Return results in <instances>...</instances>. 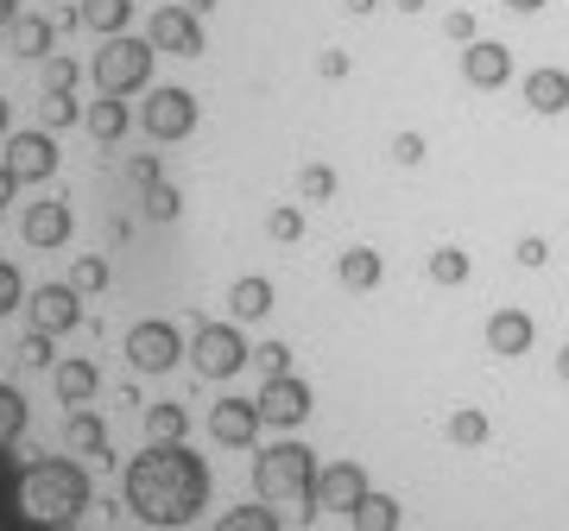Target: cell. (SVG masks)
Masks as SVG:
<instances>
[{
	"instance_id": "6da1fadb",
	"label": "cell",
	"mask_w": 569,
	"mask_h": 531,
	"mask_svg": "<svg viewBox=\"0 0 569 531\" xmlns=\"http://www.w3.org/2000/svg\"><path fill=\"white\" fill-rule=\"evenodd\" d=\"M127 507L146 525H190L209 507V469L203 455H190L183 443H152L146 455L127 462Z\"/></svg>"
},
{
	"instance_id": "7a4b0ae2",
	"label": "cell",
	"mask_w": 569,
	"mask_h": 531,
	"mask_svg": "<svg viewBox=\"0 0 569 531\" xmlns=\"http://www.w3.org/2000/svg\"><path fill=\"white\" fill-rule=\"evenodd\" d=\"M89 493H96V488H89L82 462H70V455H44V462H32V469L20 474L13 500H20V512L32 519V525L63 531L82 507H89Z\"/></svg>"
},
{
	"instance_id": "3957f363",
	"label": "cell",
	"mask_w": 569,
	"mask_h": 531,
	"mask_svg": "<svg viewBox=\"0 0 569 531\" xmlns=\"http://www.w3.org/2000/svg\"><path fill=\"white\" fill-rule=\"evenodd\" d=\"M310 488H317V455L305 443H272L253 455V493L266 507H298V519H317Z\"/></svg>"
},
{
	"instance_id": "277c9868",
	"label": "cell",
	"mask_w": 569,
	"mask_h": 531,
	"mask_svg": "<svg viewBox=\"0 0 569 531\" xmlns=\"http://www.w3.org/2000/svg\"><path fill=\"white\" fill-rule=\"evenodd\" d=\"M152 39H133V32H121V39H108L102 51H96V82H102V96H140V89H152Z\"/></svg>"
},
{
	"instance_id": "5b68a950",
	"label": "cell",
	"mask_w": 569,
	"mask_h": 531,
	"mask_svg": "<svg viewBox=\"0 0 569 531\" xmlns=\"http://www.w3.org/2000/svg\"><path fill=\"white\" fill-rule=\"evenodd\" d=\"M190 361H197L203 380H234V373L253 361V348H247V335L234 323H203L197 342H190Z\"/></svg>"
},
{
	"instance_id": "8992f818",
	"label": "cell",
	"mask_w": 569,
	"mask_h": 531,
	"mask_svg": "<svg viewBox=\"0 0 569 531\" xmlns=\"http://www.w3.org/2000/svg\"><path fill=\"white\" fill-rule=\"evenodd\" d=\"M140 127L152 133V140H190V133H197V96H190V89H178V82L146 89Z\"/></svg>"
},
{
	"instance_id": "52a82bcc",
	"label": "cell",
	"mask_w": 569,
	"mask_h": 531,
	"mask_svg": "<svg viewBox=\"0 0 569 531\" xmlns=\"http://www.w3.org/2000/svg\"><path fill=\"white\" fill-rule=\"evenodd\" d=\"M183 354H190V348H183L178 323H164V317H146V323L127 329V361L140 373H171Z\"/></svg>"
},
{
	"instance_id": "ba28073f",
	"label": "cell",
	"mask_w": 569,
	"mask_h": 531,
	"mask_svg": "<svg viewBox=\"0 0 569 531\" xmlns=\"http://www.w3.org/2000/svg\"><path fill=\"white\" fill-rule=\"evenodd\" d=\"M367 493H373V488H367V469H361V462H329V469H317L310 507H317V512H323V507H329V512H355Z\"/></svg>"
},
{
	"instance_id": "9c48e42d",
	"label": "cell",
	"mask_w": 569,
	"mask_h": 531,
	"mask_svg": "<svg viewBox=\"0 0 569 531\" xmlns=\"http://www.w3.org/2000/svg\"><path fill=\"white\" fill-rule=\"evenodd\" d=\"M146 39H152V51H171V58H203V20L190 7H159Z\"/></svg>"
},
{
	"instance_id": "30bf717a",
	"label": "cell",
	"mask_w": 569,
	"mask_h": 531,
	"mask_svg": "<svg viewBox=\"0 0 569 531\" xmlns=\"http://www.w3.org/2000/svg\"><path fill=\"white\" fill-rule=\"evenodd\" d=\"M253 405H260V418H266V424L298 430V424L310 418V387L298 380V373H272V380L260 387V399H253Z\"/></svg>"
},
{
	"instance_id": "8fae6325",
	"label": "cell",
	"mask_w": 569,
	"mask_h": 531,
	"mask_svg": "<svg viewBox=\"0 0 569 531\" xmlns=\"http://www.w3.org/2000/svg\"><path fill=\"white\" fill-rule=\"evenodd\" d=\"M7 171H13V178H20V184H44V178H51V171H58V140H51V133H7Z\"/></svg>"
},
{
	"instance_id": "7c38bea8",
	"label": "cell",
	"mask_w": 569,
	"mask_h": 531,
	"mask_svg": "<svg viewBox=\"0 0 569 531\" xmlns=\"http://www.w3.org/2000/svg\"><path fill=\"white\" fill-rule=\"evenodd\" d=\"M481 342H488V354H500V361H519V354H531V342H538V323H531L519 304H500L488 317V329H481Z\"/></svg>"
},
{
	"instance_id": "4fadbf2b",
	"label": "cell",
	"mask_w": 569,
	"mask_h": 531,
	"mask_svg": "<svg viewBox=\"0 0 569 531\" xmlns=\"http://www.w3.org/2000/svg\"><path fill=\"white\" fill-rule=\"evenodd\" d=\"M26 310H32V329L63 335V329L82 323V291L77 285H39L32 298H26Z\"/></svg>"
},
{
	"instance_id": "5bb4252c",
	"label": "cell",
	"mask_w": 569,
	"mask_h": 531,
	"mask_svg": "<svg viewBox=\"0 0 569 531\" xmlns=\"http://www.w3.org/2000/svg\"><path fill=\"white\" fill-rule=\"evenodd\" d=\"M519 96H526L531 114L557 121V114H569V70H563V63H538V70H526Z\"/></svg>"
},
{
	"instance_id": "9a60e30c",
	"label": "cell",
	"mask_w": 569,
	"mask_h": 531,
	"mask_svg": "<svg viewBox=\"0 0 569 531\" xmlns=\"http://www.w3.org/2000/svg\"><path fill=\"white\" fill-rule=\"evenodd\" d=\"M462 82L468 89H500V82H512V51L500 39L462 44Z\"/></svg>"
},
{
	"instance_id": "2e32d148",
	"label": "cell",
	"mask_w": 569,
	"mask_h": 531,
	"mask_svg": "<svg viewBox=\"0 0 569 531\" xmlns=\"http://www.w3.org/2000/svg\"><path fill=\"white\" fill-rule=\"evenodd\" d=\"M260 405H253V399H222V405L209 411V437H216V443H228V450H247V443H253V437H260Z\"/></svg>"
},
{
	"instance_id": "e0dca14e",
	"label": "cell",
	"mask_w": 569,
	"mask_h": 531,
	"mask_svg": "<svg viewBox=\"0 0 569 531\" xmlns=\"http://www.w3.org/2000/svg\"><path fill=\"white\" fill-rule=\"evenodd\" d=\"M20 228H26V241L32 247H63L70 241V228H77V216H70V203H32Z\"/></svg>"
},
{
	"instance_id": "ac0fdd59",
	"label": "cell",
	"mask_w": 569,
	"mask_h": 531,
	"mask_svg": "<svg viewBox=\"0 0 569 531\" xmlns=\"http://www.w3.org/2000/svg\"><path fill=\"white\" fill-rule=\"evenodd\" d=\"M336 279H342L348 291H380V279H387V260H380L373 247H348L342 260H336Z\"/></svg>"
},
{
	"instance_id": "d6986e66",
	"label": "cell",
	"mask_w": 569,
	"mask_h": 531,
	"mask_svg": "<svg viewBox=\"0 0 569 531\" xmlns=\"http://www.w3.org/2000/svg\"><path fill=\"white\" fill-rule=\"evenodd\" d=\"M228 310H234V323H260L266 310H272V279H260V272L234 279L228 285Z\"/></svg>"
},
{
	"instance_id": "ffe728a7",
	"label": "cell",
	"mask_w": 569,
	"mask_h": 531,
	"mask_svg": "<svg viewBox=\"0 0 569 531\" xmlns=\"http://www.w3.org/2000/svg\"><path fill=\"white\" fill-rule=\"evenodd\" d=\"M51 380H58V399L63 405H89V399H96V387H102V373H96V361H58V368H51Z\"/></svg>"
},
{
	"instance_id": "44dd1931",
	"label": "cell",
	"mask_w": 569,
	"mask_h": 531,
	"mask_svg": "<svg viewBox=\"0 0 569 531\" xmlns=\"http://www.w3.org/2000/svg\"><path fill=\"white\" fill-rule=\"evenodd\" d=\"M127 20H133V0H77V26L102 32V39H121Z\"/></svg>"
},
{
	"instance_id": "7402d4cb",
	"label": "cell",
	"mask_w": 569,
	"mask_h": 531,
	"mask_svg": "<svg viewBox=\"0 0 569 531\" xmlns=\"http://www.w3.org/2000/svg\"><path fill=\"white\" fill-rule=\"evenodd\" d=\"M82 127H89L102 146L127 140V127H133V114H127V96H102L96 108H82Z\"/></svg>"
},
{
	"instance_id": "603a6c76",
	"label": "cell",
	"mask_w": 569,
	"mask_h": 531,
	"mask_svg": "<svg viewBox=\"0 0 569 531\" xmlns=\"http://www.w3.org/2000/svg\"><path fill=\"white\" fill-rule=\"evenodd\" d=\"M443 430H449V443H456V450H481V443L493 437V418L481 405H456Z\"/></svg>"
},
{
	"instance_id": "cb8c5ba5",
	"label": "cell",
	"mask_w": 569,
	"mask_h": 531,
	"mask_svg": "<svg viewBox=\"0 0 569 531\" xmlns=\"http://www.w3.org/2000/svg\"><path fill=\"white\" fill-rule=\"evenodd\" d=\"M7 44H13L20 58H51V20H44V13H20V20L7 26Z\"/></svg>"
},
{
	"instance_id": "d4e9b609",
	"label": "cell",
	"mask_w": 569,
	"mask_h": 531,
	"mask_svg": "<svg viewBox=\"0 0 569 531\" xmlns=\"http://www.w3.org/2000/svg\"><path fill=\"white\" fill-rule=\"evenodd\" d=\"M63 443H70L77 455H108V430H102V418L77 405V411H70V424H63Z\"/></svg>"
},
{
	"instance_id": "484cf974",
	"label": "cell",
	"mask_w": 569,
	"mask_h": 531,
	"mask_svg": "<svg viewBox=\"0 0 569 531\" xmlns=\"http://www.w3.org/2000/svg\"><path fill=\"white\" fill-rule=\"evenodd\" d=\"M468 253L462 247H437V253H425V279L430 285H443V291H456V285H468Z\"/></svg>"
},
{
	"instance_id": "4316f807",
	"label": "cell",
	"mask_w": 569,
	"mask_h": 531,
	"mask_svg": "<svg viewBox=\"0 0 569 531\" xmlns=\"http://www.w3.org/2000/svg\"><path fill=\"white\" fill-rule=\"evenodd\" d=\"M348 519H355V531H399V500L392 493H367Z\"/></svg>"
},
{
	"instance_id": "83f0119b",
	"label": "cell",
	"mask_w": 569,
	"mask_h": 531,
	"mask_svg": "<svg viewBox=\"0 0 569 531\" xmlns=\"http://www.w3.org/2000/svg\"><path fill=\"white\" fill-rule=\"evenodd\" d=\"M146 430H152V443H183V430H190V411L183 405H146Z\"/></svg>"
},
{
	"instance_id": "f1b7e54d",
	"label": "cell",
	"mask_w": 569,
	"mask_h": 531,
	"mask_svg": "<svg viewBox=\"0 0 569 531\" xmlns=\"http://www.w3.org/2000/svg\"><path fill=\"white\" fill-rule=\"evenodd\" d=\"M39 114H44V133H51V127H77V121H82V108H77V89H44Z\"/></svg>"
},
{
	"instance_id": "f546056e",
	"label": "cell",
	"mask_w": 569,
	"mask_h": 531,
	"mask_svg": "<svg viewBox=\"0 0 569 531\" xmlns=\"http://www.w3.org/2000/svg\"><path fill=\"white\" fill-rule=\"evenodd\" d=\"M216 531H279V512L266 507V500H260V507H234Z\"/></svg>"
},
{
	"instance_id": "4dcf8cb0",
	"label": "cell",
	"mask_w": 569,
	"mask_h": 531,
	"mask_svg": "<svg viewBox=\"0 0 569 531\" xmlns=\"http://www.w3.org/2000/svg\"><path fill=\"white\" fill-rule=\"evenodd\" d=\"M425 152H430V140L418 133V127H399V133H392V146H387V159L406 164V171H411V164H425Z\"/></svg>"
},
{
	"instance_id": "1f68e13d",
	"label": "cell",
	"mask_w": 569,
	"mask_h": 531,
	"mask_svg": "<svg viewBox=\"0 0 569 531\" xmlns=\"http://www.w3.org/2000/svg\"><path fill=\"white\" fill-rule=\"evenodd\" d=\"M336 184H342V178H336L329 164H305V178H298V197H305V203H329V197H336Z\"/></svg>"
},
{
	"instance_id": "d6a6232c",
	"label": "cell",
	"mask_w": 569,
	"mask_h": 531,
	"mask_svg": "<svg viewBox=\"0 0 569 531\" xmlns=\"http://www.w3.org/2000/svg\"><path fill=\"white\" fill-rule=\"evenodd\" d=\"M20 430H26V399L13 387H0V450H7Z\"/></svg>"
},
{
	"instance_id": "836d02e7",
	"label": "cell",
	"mask_w": 569,
	"mask_h": 531,
	"mask_svg": "<svg viewBox=\"0 0 569 531\" xmlns=\"http://www.w3.org/2000/svg\"><path fill=\"white\" fill-rule=\"evenodd\" d=\"M266 234H272V241H284V247H291V241H298V234H305V209H298V203H279V209H272V216H266Z\"/></svg>"
},
{
	"instance_id": "e575fe53",
	"label": "cell",
	"mask_w": 569,
	"mask_h": 531,
	"mask_svg": "<svg viewBox=\"0 0 569 531\" xmlns=\"http://www.w3.org/2000/svg\"><path fill=\"white\" fill-rule=\"evenodd\" d=\"M70 285H77L82 298H89V291H102L108 285V260H102V253H82V260L70 266Z\"/></svg>"
},
{
	"instance_id": "d590c367",
	"label": "cell",
	"mask_w": 569,
	"mask_h": 531,
	"mask_svg": "<svg viewBox=\"0 0 569 531\" xmlns=\"http://www.w3.org/2000/svg\"><path fill=\"white\" fill-rule=\"evenodd\" d=\"M178 209H183V197H178L171 184H164V178H159L152 190H146V216H152V222H178Z\"/></svg>"
},
{
	"instance_id": "8d00e7d4",
	"label": "cell",
	"mask_w": 569,
	"mask_h": 531,
	"mask_svg": "<svg viewBox=\"0 0 569 531\" xmlns=\"http://www.w3.org/2000/svg\"><path fill=\"white\" fill-rule=\"evenodd\" d=\"M443 39L449 44H475V39H481V20H475L468 7H449V13H443Z\"/></svg>"
},
{
	"instance_id": "74e56055",
	"label": "cell",
	"mask_w": 569,
	"mask_h": 531,
	"mask_svg": "<svg viewBox=\"0 0 569 531\" xmlns=\"http://www.w3.org/2000/svg\"><path fill=\"white\" fill-rule=\"evenodd\" d=\"M512 260L526 266V272H538V266L550 260V241L545 234H519V241H512Z\"/></svg>"
},
{
	"instance_id": "f35d334b",
	"label": "cell",
	"mask_w": 569,
	"mask_h": 531,
	"mask_svg": "<svg viewBox=\"0 0 569 531\" xmlns=\"http://www.w3.org/2000/svg\"><path fill=\"white\" fill-rule=\"evenodd\" d=\"M20 304H26V279L0 260V317H7V310H20Z\"/></svg>"
},
{
	"instance_id": "ab89813d",
	"label": "cell",
	"mask_w": 569,
	"mask_h": 531,
	"mask_svg": "<svg viewBox=\"0 0 569 531\" xmlns=\"http://www.w3.org/2000/svg\"><path fill=\"white\" fill-rule=\"evenodd\" d=\"M44 89H77V58H44Z\"/></svg>"
},
{
	"instance_id": "60d3db41",
	"label": "cell",
	"mask_w": 569,
	"mask_h": 531,
	"mask_svg": "<svg viewBox=\"0 0 569 531\" xmlns=\"http://www.w3.org/2000/svg\"><path fill=\"white\" fill-rule=\"evenodd\" d=\"M348 70H355V58H348L342 44H329V51H317V77H329V82H342Z\"/></svg>"
},
{
	"instance_id": "b9f144b4",
	"label": "cell",
	"mask_w": 569,
	"mask_h": 531,
	"mask_svg": "<svg viewBox=\"0 0 569 531\" xmlns=\"http://www.w3.org/2000/svg\"><path fill=\"white\" fill-rule=\"evenodd\" d=\"M253 361L266 368V380H272V373H291V348H284V342H260V348H253Z\"/></svg>"
},
{
	"instance_id": "7bdbcfd3",
	"label": "cell",
	"mask_w": 569,
	"mask_h": 531,
	"mask_svg": "<svg viewBox=\"0 0 569 531\" xmlns=\"http://www.w3.org/2000/svg\"><path fill=\"white\" fill-rule=\"evenodd\" d=\"M20 361L26 368H44V361H51V335H44V329H32V335L20 342Z\"/></svg>"
},
{
	"instance_id": "ee69618b",
	"label": "cell",
	"mask_w": 569,
	"mask_h": 531,
	"mask_svg": "<svg viewBox=\"0 0 569 531\" xmlns=\"http://www.w3.org/2000/svg\"><path fill=\"white\" fill-rule=\"evenodd\" d=\"M127 178H133L140 190H152V184H159V159H133V164H127Z\"/></svg>"
},
{
	"instance_id": "f6af8a7d",
	"label": "cell",
	"mask_w": 569,
	"mask_h": 531,
	"mask_svg": "<svg viewBox=\"0 0 569 531\" xmlns=\"http://www.w3.org/2000/svg\"><path fill=\"white\" fill-rule=\"evenodd\" d=\"M13 190H20V178H13V171H7V164H0V209L13 203Z\"/></svg>"
},
{
	"instance_id": "bcb514c9",
	"label": "cell",
	"mask_w": 569,
	"mask_h": 531,
	"mask_svg": "<svg viewBox=\"0 0 569 531\" xmlns=\"http://www.w3.org/2000/svg\"><path fill=\"white\" fill-rule=\"evenodd\" d=\"M373 7H380V0H342V13H355V20H367Z\"/></svg>"
},
{
	"instance_id": "7dc6e473",
	"label": "cell",
	"mask_w": 569,
	"mask_h": 531,
	"mask_svg": "<svg viewBox=\"0 0 569 531\" xmlns=\"http://www.w3.org/2000/svg\"><path fill=\"white\" fill-rule=\"evenodd\" d=\"M507 7H512V13H545L550 0H507Z\"/></svg>"
},
{
	"instance_id": "c3c4849f",
	"label": "cell",
	"mask_w": 569,
	"mask_h": 531,
	"mask_svg": "<svg viewBox=\"0 0 569 531\" xmlns=\"http://www.w3.org/2000/svg\"><path fill=\"white\" fill-rule=\"evenodd\" d=\"M178 7H190L197 20H203V13H216V0H178Z\"/></svg>"
},
{
	"instance_id": "681fc988",
	"label": "cell",
	"mask_w": 569,
	"mask_h": 531,
	"mask_svg": "<svg viewBox=\"0 0 569 531\" xmlns=\"http://www.w3.org/2000/svg\"><path fill=\"white\" fill-rule=\"evenodd\" d=\"M387 7H399V13H425L430 0H387Z\"/></svg>"
},
{
	"instance_id": "f907efd6",
	"label": "cell",
	"mask_w": 569,
	"mask_h": 531,
	"mask_svg": "<svg viewBox=\"0 0 569 531\" xmlns=\"http://www.w3.org/2000/svg\"><path fill=\"white\" fill-rule=\"evenodd\" d=\"M7 121H13V108H7V96H0V140H7Z\"/></svg>"
},
{
	"instance_id": "816d5d0a",
	"label": "cell",
	"mask_w": 569,
	"mask_h": 531,
	"mask_svg": "<svg viewBox=\"0 0 569 531\" xmlns=\"http://www.w3.org/2000/svg\"><path fill=\"white\" fill-rule=\"evenodd\" d=\"M557 380H569V348H563V354H557Z\"/></svg>"
}]
</instances>
